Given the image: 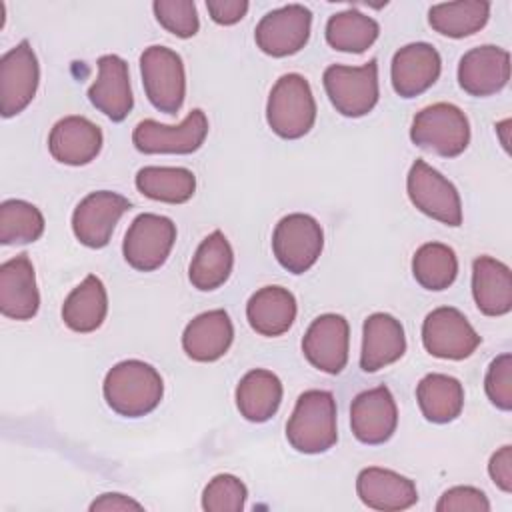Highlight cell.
<instances>
[{
	"instance_id": "6da1fadb",
	"label": "cell",
	"mask_w": 512,
	"mask_h": 512,
	"mask_svg": "<svg viewBox=\"0 0 512 512\" xmlns=\"http://www.w3.org/2000/svg\"><path fill=\"white\" fill-rule=\"evenodd\" d=\"M106 404L124 418H140L156 410L164 394L162 376L142 360H124L112 366L104 378Z\"/></svg>"
},
{
	"instance_id": "7a4b0ae2",
	"label": "cell",
	"mask_w": 512,
	"mask_h": 512,
	"mask_svg": "<svg viewBox=\"0 0 512 512\" xmlns=\"http://www.w3.org/2000/svg\"><path fill=\"white\" fill-rule=\"evenodd\" d=\"M286 438L296 452L320 454L338 440L336 400L328 390H306L298 396L286 424Z\"/></svg>"
},
{
	"instance_id": "3957f363",
	"label": "cell",
	"mask_w": 512,
	"mask_h": 512,
	"mask_svg": "<svg viewBox=\"0 0 512 512\" xmlns=\"http://www.w3.org/2000/svg\"><path fill=\"white\" fill-rule=\"evenodd\" d=\"M266 120L272 132L286 140L302 138L316 122V102L308 80L300 74H284L270 90Z\"/></svg>"
},
{
	"instance_id": "277c9868",
	"label": "cell",
	"mask_w": 512,
	"mask_h": 512,
	"mask_svg": "<svg viewBox=\"0 0 512 512\" xmlns=\"http://www.w3.org/2000/svg\"><path fill=\"white\" fill-rule=\"evenodd\" d=\"M410 140L424 150L444 158L460 156L470 144V124L466 114L448 102L422 108L410 128Z\"/></svg>"
},
{
	"instance_id": "5b68a950",
	"label": "cell",
	"mask_w": 512,
	"mask_h": 512,
	"mask_svg": "<svg viewBox=\"0 0 512 512\" xmlns=\"http://www.w3.org/2000/svg\"><path fill=\"white\" fill-rule=\"evenodd\" d=\"M324 90L342 116H366L378 102V62L372 58L364 66L332 64L322 76Z\"/></svg>"
},
{
	"instance_id": "8992f818",
	"label": "cell",
	"mask_w": 512,
	"mask_h": 512,
	"mask_svg": "<svg viewBox=\"0 0 512 512\" xmlns=\"http://www.w3.org/2000/svg\"><path fill=\"white\" fill-rule=\"evenodd\" d=\"M140 74L146 98L164 112L176 114L186 96V74L178 52L166 46H148L140 56Z\"/></svg>"
},
{
	"instance_id": "52a82bcc",
	"label": "cell",
	"mask_w": 512,
	"mask_h": 512,
	"mask_svg": "<svg viewBox=\"0 0 512 512\" xmlns=\"http://www.w3.org/2000/svg\"><path fill=\"white\" fill-rule=\"evenodd\" d=\"M322 248V226L310 214H288L274 228L272 252L278 264L292 274L308 272L320 258Z\"/></svg>"
},
{
	"instance_id": "ba28073f",
	"label": "cell",
	"mask_w": 512,
	"mask_h": 512,
	"mask_svg": "<svg viewBox=\"0 0 512 512\" xmlns=\"http://www.w3.org/2000/svg\"><path fill=\"white\" fill-rule=\"evenodd\" d=\"M176 242V224L160 214L136 216L122 242L124 260L138 272L158 270L170 256Z\"/></svg>"
},
{
	"instance_id": "9c48e42d",
	"label": "cell",
	"mask_w": 512,
	"mask_h": 512,
	"mask_svg": "<svg viewBox=\"0 0 512 512\" xmlns=\"http://www.w3.org/2000/svg\"><path fill=\"white\" fill-rule=\"evenodd\" d=\"M410 202L426 216L446 224H462V202L456 186L424 160H416L406 176Z\"/></svg>"
},
{
	"instance_id": "30bf717a",
	"label": "cell",
	"mask_w": 512,
	"mask_h": 512,
	"mask_svg": "<svg viewBox=\"0 0 512 512\" xmlns=\"http://www.w3.org/2000/svg\"><path fill=\"white\" fill-rule=\"evenodd\" d=\"M206 134L208 118L200 108H194L178 126L142 120L132 132V142L144 154H192L204 144Z\"/></svg>"
},
{
	"instance_id": "8fae6325",
	"label": "cell",
	"mask_w": 512,
	"mask_h": 512,
	"mask_svg": "<svg viewBox=\"0 0 512 512\" xmlns=\"http://www.w3.org/2000/svg\"><path fill=\"white\" fill-rule=\"evenodd\" d=\"M422 344L436 358L464 360L480 346V336L460 310L440 306L422 324Z\"/></svg>"
},
{
	"instance_id": "7c38bea8",
	"label": "cell",
	"mask_w": 512,
	"mask_h": 512,
	"mask_svg": "<svg viewBox=\"0 0 512 512\" xmlns=\"http://www.w3.org/2000/svg\"><path fill=\"white\" fill-rule=\"evenodd\" d=\"M40 66L28 40L18 42L0 58V112L4 118L20 114L36 96Z\"/></svg>"
},
{
	"instance_id": "4fadbf2b",
	"label": "cell",
	"mask_w": 512,
	"mask_h": 512,
	"mask_svg": "<svg viewBox=\"0 0 512 512\" xmlns=\"http://www.w3.org/2000/svg\"><path fill=\"white\" fill-rule=\"evenodd\" d=\"M312 26V12L302 4H288L262 16L256 26L254 40L258 48L274 58H284L300 52Z\"/></svg>"
},
{
	"instance_id": "5bb4252c",
	"label": "cell",
	"mask_w": 512,
	"mask_h": 512,
	"mask_svg": "<svg viewBox=\"0 0 512 512\" xmlns=\"http://www.w3.org/2000/svg\"><path fill=\"white\" fill-rule=\"evenodd\" d=\"M132 208L130 200L118 192L98 190L90 192L72 214V230L80 244L88 248H104L118 220Z\"/></svg>"
},
{
	"instance_id": "9a60e30c",
	"label": "cell",
	"mask_w": 512,
	"mask_h": 512,
	"mask_svg": "<svg viewBox=\"0 0 512 512\" xmlns=\"http://www.w3.org/2000/svg\"><path fill=\"white\" fill-rule=\"evenodd\" d=\"M348 346L350 326L340 314H322L314 318L302 338L306 360L326 374H340L346 368Z\"/></svg>"
},
{
	"instance_id": "2e32d148",
	"label": "cell",
	"mask_w": 512,
	"mask_h": 512,
	"mask_svg": "<svg viewBox=\"0 0 512 512\" xmlns=\"http://www.w3.org/2000/svg\"><path fill=\"white\" fill-rule=\"evenodd\" d=\"M350 426L356 440L378 446L388 442L398 426V408L388 386L360 392L350 406Z\"/></svg>"
},
{
	"instance_id": "e0dca14e",
	"label": "cell",
	"mask_w": 512,
	"mask_h": 512,
	"mask_svg": "<svg viewBox=\"0 0 512 512\" xmlns=\"http://www.w3.org/2000/svg\"><path fill=\"white\" fill-rule=\"evenodd\" d=\"M442 70L438 50L428 42L402 46L390 66L392 88L400 98H416L436 84Z\"/></svg>"
},
{
	"instance_id": "ac0fdd59",
	"label": "cell",
	"mask_w": 512,
	"mask_h": 512,
	"mask_svg": "<svg viewBox=\"0 0 512 512\" xmlns=\"http://www.w3.org/2000/svg\"><path fill=\"white\" fill-rule=\"evenodd\" d=\"M510 80V54L508 50L484 44L468 50L458 64L460 88L476 98L500 92Z\"/></svg>"
},
{
	"instance_id": "d6986e66",
	"label": "cell",
	"mask_w": 512,
	"mask_h": 512,
	"mask_svg": "<svg viewBox=\"0 0 512 512\" xmlns=\"http://www.w3.org/2000/svg\"><path fill=\"white\" fill-rule=\"evenodd\" d=\"M88 100L112 122H122L130 114L134 98L126 60L116 54L98 58V76L88 88Z\"/></svg>"
},
{
	"instance_id": "ffe728a7",
	"label": "cell",
	"mask_w": 512,
	"mask_h": 512,
	"mask_svg": "<svg viewBox=\"0 0 512 512\" xmlns=\"http://www.w3.org/2000/svg\"><path fill=\"white\" fill-rule=\"evenodd\" d=\"M102 130L84 116L58 120L48 136V150L54 160L68 166L90 164L102 150Z\"/></svg>"
},
{
	"instance_id": "44dd1931",
	"label": "cell",
	"mask_w": 512,
	"mask_h": 512,
	"mask_svg": "<svg viewBox=\"0 0 512 512\" xmlns=\"http://www.w3.org/2000/svg\"><path fill=\"white\" fill-rule=\"evenodd\" d=\"M40 308L36 274L28 254H18L0 266V312L12 320H30Z\"/></svg>"
},
{
	"instance_id": "7402d4cb",
	"label": "cell",
	"mask_w": 512,
	"mask_h": 512,
	"mask_svg": "<svg viewBox=\"0 0 512 512\" xmlns=\"http://www.w3.org/2000/svg\"><path fill=\"white\" fill-rule=\"evenodd\" d=\"M356 492L364 506L382 512L406 510L418 502V490L410 478L378 466L360 470Z\"/></svg>"
},
{
	"instance_id": "603a6c76",
	"label": "cell",
	"mask_w": 512,
	"mask_h": 512,
	"mask_svg": "<svg viewBox=\"0 0 512 512\" xmlns=\"http://www.w3.org/2000/svg\"><path fill=\"white\" fill-rule=\"evenodd\" d=\"M404 352L406 336L400 320L386 312L370 314L364 320L360 352V368L364 372H378L400 360Z\"/></svg>"
},
{
	"instance_id": "cb8c5ba5",
	"label": "cell",
	"mask_w": 512,
	"mask_h": 512,
	"mask_svg": "<svg viewBox=\"0 0 512 512\" xmlns=\"http://www.w3.org/2000/svg\"><path fill=\"white\" fill-rule=\"evenodd\" d=\"M234 340V326L226 310H208L188 322L182 334V348L196 362L222 358Z\"/></svg>"
},
{
	"instance_id": "d4e9b609",
	"label": "cell",
	"mask_w": 512,
	"mask_h": 512,
	"mask_svg": "<svg viewBox=\"0 0 512 512\" xmlns=\"http://www.w3.org/2000/svg\"><path fill=\"white\" fill-rule=\"evenodd\" d=\"M472 296L482 314H508L512 310L510 268L492 256H478L472 264Z\"/></svg>"
},
{
	"instance_id": "484cf974",
	"label": "cell",
	"mask_w": 512,
	"mask_h": 512,
	"mask_svg": "<svg viewBox=\"0 0 512 512\" xmlns=\"http://www.w3.org/2000/svg\"><path fill=\"white\" fill-rule=\"evenodd\" d=\"M246 318L260 336H282L296 320V298L288 288L264 286L250 296Z\"/></svg>"
},
{
	"instance_id": "4316f807",
	"label": "cell",
	"mask_w": 512,
	"mask_h": 512,
	"mask_svg": "<svg viewBox=\"0 0 512 512\" xmlns=\"http://www.w3.org/2000/svg\"><path fill=\"white\" fill-rule=\"evenodd\" d=\"M282 402V382L280 378L264 368L250 370L236 386V406L240 416L248 422L270 420Z\"/></svg>"
},
{
	"instance_id": "83f0119b",
	"label": "cell",
	"mask_w": 512,
	"mask_h": 512,
	"mask_svg": "<svg viewBox=\"0 0 512 512\" xmlns=\"http://www.w3.org/2000/svg\"><path fill=\"white\" fill-rule=\"evenodd\" d=\"M108 312V294L102 280L88 274L64 300L62 320L64 324L80 334L98 330Z\"/></svg>"
},
{
	"instance_id": "f1b7e54d",
	"label": "cell",
	"mask_w": 512,
	"mask_h": 512,
	"mask_svg": "<svg viewBox=\"0 0 512 512\" xmlns=\"http://www.w3.org/2000/svg\"><path fill=\"white\" fill-rule=\"evenodd\" d=\"M232 266H234L232 246L220 230H214L196 248V254L188 268V278L194 288L202 292H210L220 288L230 278Z\"/></svg>"
},
{
	"instance_id": "f546056e",
	"label": "cell",
	"mask_w": 512,
	"mask_h": 512,
	"mask_svg": "<svg viewBox=\"0 0 512 512\" xmlns=\"http://www.w3.org/2000/svg\"><path fill=\"white\" fill-rule=\"evenodd\" d=\"M416 400L428 422L448 424L456 420L464 408V388L458 378L432 372L418 382Z\"/></svg>"
},
{
	"instance_id": "4dcf8cb0",
	"label": "cell",
	"mask_w": 512,
	"mask_h": 512,
	"mask_svg": "<svg viewBox=\"0 0 512 512\" xmlns=\"http://www.w3.org/2000/svg\"><path fill=\"white\" fill-rule=\"evenodd\" d=\"M136 188L150 200L184 204L196 192V176L188 168L144 166L136 174Z\"/></svg>"
},
{
	"instance_id": "1f68e13d",
	"label": "cell",
	"mask_w": 512,
	"mask_h": 512,
	"mask_svg": "<svg viewBox=\"0 0 512 512\" xmlns=\"http://www.w3.org/2000/svg\"><path fill=\"white\" fill-rule=\"evenodd\" d=\"M490 4L484 0H460L434 4L428 10L430 26L448 38H466L486 26Z\"/></svg>"
},
{
	"instance_id": "d6a6232c",
	"label": "cell",
	"mask_w": 512,
	"mask_h": 512,
	"mask_svg": "<svg viewBox=\"0 0 512 512\" xmlns=\"http://www.w3.org/2000/svg\"><path fill=\"white\" fill-rule=\"evenodd\" d=\"M378 34V22L354 8L330 16L326 24V42L340 52L360 54L376 42Z\"/></svg>"
},
{
	"instance_id": "836d02e7",
	"label": "cell",
	"mask_w": 512,
	"mask_h": 512,
	"mask_svg": "<svg viewBox=\"0 0 512 512\" xmlns=\"http://www.w3.org/2000/svg\"><path fill=\"white\" fill-rule=\"evenodd\" d=\"M412 274L426 290H446L458 276V258L450 246L426 242L412 258Z\"/></svg>"
},
{
	"instance_id": "e575fe53",
	"label": "cell",
	"mask_w": 512,
	"mask_h": 512,
	"mask_svg": "<svg viewBox=\"0 0 512 512\" xmlns=\"http://www.w3.org/2000/svg\"><path fill=\"white\" fill-rule=\"evenodd\" d=\"M44 232L42 212L26 200H4L0 204V242L28 244L36 242Z\"/></svg>"
},
{
	"instance_id": "d590c367",
	"label": "cell",
	"mask_w": 512,
	"mask_h": 512,
	"mask_svg": "<svg viewBox=\"0 0 512 512\" xmlns=\"http://www.w3.org/2000/svg\"><path fill=\"white\" fill-rule=\"evenodd\" d=\"M246 498L248 490L240 478L218 474L202 492V508L206 512H240L246 506Z\"/></svg>"
},
{
	"instance_id": "8d00e7d4",
	"label": "cell",
	"mask_w": 512,
	"mask_h": 512,
	"mask_svg": "<svg viewBox=\"0 0 512 512\" xmlns=\"http://www.w3.org/2000/svg\"><path fill=\"white\" fill-rule=\"evenodd\" d=\"M152 10L160 26L178 38H192L200 28L196 4L192 0H156Z\"/></svg>"
},
{
	"instance_id": "74e56055",
	"label": "cell",
	"mask_w": 512,
	"mask_h": 512,
	"mask_svg": "<svg viewBox=\"0 0 512 512\" xmlns=\"http://www.w3.org/2000/svg\"><path fill=\"white\" fill-rule=\"evenodd\" d=\"M484 390L496 408L504 412L512 410V356L508 352L490 362L484 378Z\"/></svg>"
},
{
	"instance_id": "f35d334b",
	"label": "cell",
	"mask_w": 512,
	"mask_h": 512,
	"mask_svg": "<svg viewBox=\"0 0 512 512\" xmlns=\"http://www.w3.org/2000/svg\"><path fill=\"white\" fill-rule=\"evenodd\" d=\"M436 510L438 512H488L490 502L486 494L474 486H454L440 496Z\"/></svg>"
},
{
	"instance_id": "ab89813d",
	"label": "cell",
	"mask_w": 512,
	"mask_h": 512,
	"mask_svg": "<svg viewBox=\"0 0 512 512\" xmlns=\"http://www.w3.org/2000/svg\"><path fill=\"white\" fill-rule=\"evenodd\" d=\"M488 474L502 492H512V446L506 444L492 454L488 462Z\"/></svg>"
},
{
	"instance_id": "60d3db41",
	"label": "cell",
	"mask_w": 512,
	"mask_h": 512,
	"mask_svg": "<svg viewBox=\"0 0 512 512\" xmlns=\"http://www.w3.org/2000/svg\"><path fill=\"white\" fill-rule=\"evenodd\" d=\"M208 14L216 24L232 26L240 22L248 12L246 0H208L206 2Z\"/></svg>"
},
{
	"instance_id": "b9f144b4",
	"label": "cell",
	"mask_w": 512,
	"mask_h": 512,
	"mask_svg": "<svg viewBox=\"0 0 512 512\" xmlns=\"http://www.w3.org/2000/svg\"><path fill=\"white\" fill-rule=\"evenodd\" d=\"M124 512V510H142V504L128 498L126 494L120 492H106L100 494L92 504H90V512Z\"/></svg>"
},
{
	"instance_id": "7bdbcfd3",
	"label": "cell",
	"mask_w": 512,
	"mask_h": 512,
	"mask_svg": "<svg viewBox=\"0 0 512 512\" xmlns=\"http://www.w3.org/2000/svg\"><path fill=\"white\" fill-rule=\"evenodd\" d=\"M508 126H510V120H504V122L496 124V132L500 134V142H502L504 150H508Z\"/></svg>"
}]
</instances>
